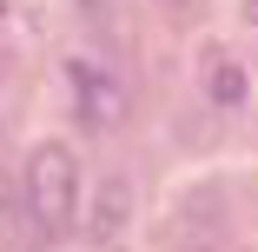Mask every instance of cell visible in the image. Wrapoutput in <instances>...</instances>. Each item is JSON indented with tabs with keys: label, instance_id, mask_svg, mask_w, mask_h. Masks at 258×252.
<instances>
[{
	"label": "cell",
	"instance_id": "1",
	"mask_svg": "<svg viewBox=\"0 0 258 252\" xmlns=\"http://www.w3.org/2000/svg\"><path fill=\"white\" fill-rule=\"evenodd\" d=\"M27 206L40 232H67V219L80 213V160L67 146H40L27 160Z\"/></svg>",
	"mask_w": 258,
	"mask_h": 252
},
{
	"label": "cell",
	"instance_id": "2",
	"mask_svg": "<svg viewBox=\"0 0 258 252\" xmlns=\"http://www.w3.org/2000/svg\"><path fill=\"white\" fill-rule=\"evenodd\" d=\"M126 213H133V186H126V179H106V186L93 192V219H86V232L106 245V239L126 232Z\"/></svg>",
	"mask_w": 258,
	"mask_h": 252
},
{
	"label": "cell",
	"instance_id": "3",
	"mask_svg": "<svg viewBox=\"0 0 258 252\" xmlns=\"http://www.w3.org/2000/svg\"><path fill=\"white\" fill-rule=\"evenodd\" d=\"M205 99L212 107H245V67L238 60H212L205 67Z\"/></svg>",
	"mask_w": 258,
	"mask_h": 252
},
{
	"label": "cell",
	"instance_id": "4",
	"mask_svg": "<svg viewBox=\"0 0 258 252\" xmlns=\"http://www.w3.org/2000/svg\"><path fill=\"white\" fill-rule=\"evenodd\" d=\"M245 20H251V27H258V0H245Z\"/></svg>",
	"mask_w": 258,
	"mask_h": 252
},
{
	"label": "cell",
	"instance_id": "5",
	"mask_svg": "<svg viewBox=\"0 0 258 252\" xmlns=\"http://www.w3.org/2000/svg\"><path fill=\"white\" fill-rule=\"evenodd\" d=\"M0 219H7V179H0Z\"/></svg>",
	"mask_w": 258,
	"mask_h": 252
}]
</instances>
